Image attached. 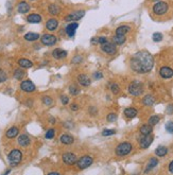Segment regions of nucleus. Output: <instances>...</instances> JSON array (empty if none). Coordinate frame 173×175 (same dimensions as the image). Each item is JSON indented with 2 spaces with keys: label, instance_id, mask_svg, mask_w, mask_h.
<instances>
[{
  "label": "nucleus",
  "instance_id": "nucleus-1",
  "mask_svg": "<svg viewBox=\"0 0 173 175\" xmlns=\"http://www.w3.org/2000/svg\"><path fill=\"white\" fill-rule=\"evenodd\" d=\"M130 65L133 71L137 73H148L154 66V58L147 51H138L132 56Z\"/></svg>",
  "mask_w": 173,
  "mask_h": 175
},
{
  "label": "nucleus",
  "instance_id": "nucleus-49",
  "mask_svg": "<svg viewBox=\"0 0 173 175\" xmlns=\"http://www.w3.org/2000/svg\"><path fill=\"white\" fill-rule=\"evenodd\" d=\"M70 108H71V111H76L79 109V106H78V104H76V103H72V104L70 105Z\"/></svg>",
  "mask_w": 173,
  "mask_h": 175
},
{
  "label": "nucleus",
  "instance_id": "nucleus-12",
  "mask_svg": "<svg viewBox=\"0 0 173 175\" xmlns=\"http://www.w3.org/2000/svg\"><path fill=\"white\" fill-rule=\"evenodd\" d=\"M76 80L79 82V84L81 85V86H84V87H88V86L91 84L90 78H89L87 74H85V73H81V74H79L78 78H76Z\"/></svg>",
  "mask_w": 173,
  "mask_h": 175
},
{
  "label": "nucleus",
  "instance_id": "nucleus-9",
  "mask_svg": "<svg viewBox=\"0 0 173 175\" xmlns=\"http://www.w3.org/2000/svg\"><path fill=\"white\" fill-rule=\"evenodd\" d=\"M101 50L103 52L106 53V54H109V55H114L117 52V47L115 44H111V43H105V44L101 45Z\"/></svg>",
  "mask_w": 173,
  "mask_h": 175
},
{
  "label": "nucleus",
  "instance_id": "nucleus-45",
  "mask_svg": "<svg viewBox=\"0 0 173 175\" xmlns=\"http://www.w3.org/2000/svg\"><path fill=\"white\" fill-rule=\"evenodd\" d=\"M97 41H98V44L103 45V44H105V43H107V38H106L105 36H100V37H97Z\"/></svg>",
  "mask_w": 173,
  "mask_h": 175
},
{
  "label": "nucleus",
  "instance_id": "nucleus-32",
  "mask_svg": "<svg viewBox=\"0 0 173 175\" xmlns=\"http://www.w3.org/2000/svg\"><path fill=\"white\" fill-rule=\"evenodd\" d=\"M126 41V38H125V35H115L114 36V43L115 44H117V45H122L124 44Z\"/></svg>",
  "mask_w": 173,
  "mask_h": 175
},
{
  "label": "nucleus",
  "instance_id": "nucleus-4",
  "mask_svg": "<svg viewBox=\"0 0 173 175\" xmlns=\"http://www.w3.org/2000/svg\"><path fill=\"white\" fill-rule=\"evenodd\" d=\"M133 149V146L130 142H122L118 144L116 148V155L117 156H126L127 154L131 153Z\"/></svg>",
  "mask_w": 173,
  "mask_h": 175
},
{
  "label": "nucleus",
  "instance_id": "nucleus-11",
  "mask_svg": "<svg viewBox=\"0 0 173 175\" xmlns=\"http://www.w3.org/2000/svg\"><path fill=\"white\" fill-rule=\"evenodd\" d=\"M20 88L21 90L25 91V92H33L36 89L35 85L33 84V82L30 81V80H25V81L21 82Z\"/></svg>",
  "mask_w": 173,
  "mask_h": 175
},
{
  "label": "nucleus",
  "instance_id": "nucleus-22",
  "mask_svg": "<svg viewBox=\"0 0 173 175\" xmlns=\"http://www.w3.org/2000/svg\"><path fill=\"white\" fill-rule=\"evenodd\" d=\"M48 11L51 15H57L61 13L62 9H61V6L59 4H56V3H52V4H50L49 8H48Z\"/></svg>",
  "mask_w": 173,
  "mask_h": 175
},
{
  "label": "nucleus",
  "instance_id": "nucleus-27",
  "mask_svg": "<svg viewBox=\"0 0 173 175\" xmlns=\"http://www.w3.org/2000/svg\"><path fill=\"white\" fill-rule=\"evenodd\" d=\"M157 164H158V160H157L156 158H151L147 164V168L144 170V173H148L149 171H151V170H152L153 168H155Z\"/></svg>",
  "mask_w": 173,
  "mask_h": 175
},
{
  "label": "nucleus",
  "instance_id": "nucleus-48",
  "mask_svg": "<svg viewBox=\"0 0 173 175\" xmlns=\"http://www.w3.org/2000/svg\"><path fill=\"white\" fill-rule=\"evenodd\" d=\"M103 78V74L100 71H96V72L94 73V79L95 80H100Z\"/></svg>",
  "mask_w": 173,
  "mask_h": 175
},
{
  "label": "nucleus",
  "instance_id": "nucleus-54",
  "mask_svg": "<svg viewBox=\"0 0 173 175\" xmlns=\"http://www.w3.org/2000/svg\"><path fill=\"white\" fill-rule=\"evenodd\" d=\"M32 1H33V0H32Z\"/></svg>",
  "mask_w": 173,
  "mask_h": 175
},
{
  "label": "nucleus",
  "instance_id": "nucleus-25",
  "mask_svg": "<svg viewBox=\"0 0 173 175\" xmlns=\"http://www.w3.org/2000/svg\"><path fill=\"white\" fill-rule=\"evenodd\" d=\"M18 65L21 68H31L33 66V63L28 58H20L18 60Z\"/></svg>",
  "mask_w": 173,
  "mask_h": 175
},
{
  "label": "nucleus",
  "instance_id": "nucleus-42",
  "mask_svg": "<svg viewBox=\"0 0 173 175\" xmlns=\"http://www.w3.org/2000/svg\"><path fill=\"white\" fill-rule=\"evenodd\" d=\"M116 134V131L115 130H104L102 132V136H111V135H115Z\"/></svg>",
  "mask_w": 173,
  "mask_h": 175
},
{
  "label": "nucleus",
  "instance_id": "nucleus-31",
  "mask_svg": "<svg viewBox=\"0 0 173 175\" xmlns=\"http://www.w3.org/2000/svg\"><path fill=\"white\" fill-rule=\"evenodd\" d=\"M168 153V149L166 148V146H158L157 149L155 150V154L156 156H158V157H164V156H166Z\"/></svg>",
  "mask_w": 173,
  "mask_h": 175
},
{
  "label": "nucleus",
  "instance_id": "nucleus-33",
  "mask_svg": "<svg viewBox=\"0 0 173 175\" xmlns=\"http://www.w3.org/2000/svg\"><path fill=\"white\" fill-rule=\"evenodd\" d=\"M68 89H69V93H70L71 96H76V94H79L80 93L79 86H76V85H74V84H71Z\"/></svg>",
  "mask_w": 173,
  "mask_h": 175
},
{
  "label": "nucleus",
  "instance_id": "nucleus-6",
  "mask_svg": "<svg viewBox=\"0 0 173 175\" xmlns=\"http://www.w3.org/2000/svg\"><path fill=\"white\" fill-rule=\"evenodd\" d=\"M168 10H169V6L165 1H158L153 6V13L155 15H158V16L165 15L168 12Z\"/></svg>",
  "mask_w": 173,
  "mask_h": 175
},
{
  "label": "nucleus",
  "instance_id": "nucleus-28",
  "mask_svg": "<svg viewBox=\"0 0 173 175\" xmlns=\"http://www.w3.org/2000/svg\"><path fill=\"white\" fill-rule=\"evenodd\" d=\"M131 31V27L129 26H120L116 29V34L117 35H125Z\"/></svg>",
  "mask_w": 173,
  "mask_h": 175
},
{
  "label": "nucleus",
  "instance_id": "nucleus-18",
  "mask_svg": "<svg viewBox=\"0 0 173 175\" xmlns=\"http://www.w3.org/2000/svg\"><path fill=\"white\" fill-rule=\"evenodd\" d=\"M30 11V6L29 3L26 2V1H21L19 2V4L17 6V12L20 13V14H26Z\"/></svg>",
  "mask_w": 173,
  "mask_h": 175
},
{
  "label": "nucleus",
  "instance_id": "nucleus-47",
  "mask_svg": "<svg viewBox=\"0 0 173 175\" xmlns=\"http://www.w3.org/2000/svg\"><path fill=\"white\" fill-rule=\"evenodd\" d=\"M166 113L168 115H172L173 114V104H169L166 108Z\"/></svg>",
  "mask_w": 173,
  "mask_h": 175
},
{
  "label": "nucleus",
  "instance_id": "nucleus-40",
  "mask_svg": "<svg viewBox=\"0 0 173 175\" xmlns=\"http://www.w3.org/2000/svg\"><path fill=\"white\" fill-rule=\"evenodd\" d=\"M106 120H107L109 122H115V121L117 120V115L115 114V113H111V114L107 115Z\"/></svg>",
  "mask_w": 173,
  "mask_h": 175
},
{
  "label": "nucleus",
  "instance_id": "nucleus-14",
  "mask_svg": "<svg viewBox=\"0 0 173 175\" xmlns=\"http://www.w3.org/2000/svg\"><path fill=\"white\" fill-rule=\"evenodd\" d=\"M154 137L152 135H148V136H144V137L140 139V148L141 149H148L151 144H152Z\"/></svg>",
  "mask_w": 173,
  "mask_h": 175
},
{
  "label": "nucleus",
  "instance_id": "nucleus-46",
  "mask_svg": "<svg viewBox=\"0 0 173 175\" xmlns=\"http://www.w3.org/2000/svg\"><path fill=\"white\" fill-rule=\"evenodd\" d=\"M82 61H83V58H82V56H74V58H72V63L74 64H80V63H82Z\"/></svg>",
  "mask_w": 173,
  "mask_h": 175
},
{
  "label": "nucleus",
  "instance_id": "nucleus-23",
  "mask_svg": "<svg viewBox=\"0 0 173 175\" xmlns=\"http://www.w3.org/2000/svg\"><path fill=\"white\" fill-rule=\"evenodd\" d=\"M27 21L30 23H39L41 21V16L38 14H30L27 17Z\"/></svg>",
  "mask_w": 173,
  "mask_h": 175
},
{
  "label": "nucleus",
  "instance_id": "nucleus-21",
  "mask_svg": "<svg viewBox=\"0 0 173 175\" xmlns=\"http://www.w3.org/2000/svg\"><path fill=\"white\" fill-rule=\"evenodd\" d=\"M153 131V127L150 124H144V125H141L140 128H139V132H140L141 135H144V136H148V135H151Z\"/></svg>",
  "mask_w": 173,
  "mask_h": 175
},
{
  "label": "nucleus",
  "instance_id": "nucleus-43",
  "mask_svg": "<svg viewBox=\"0 0 173 175\" xmlns=\"http://www.w3.org/2000/svg\"><path fill=\"white\" fill-rule=\"evenodd\" d=\"M8 80V76L6 74V72L3 71V70L0 69V83H2V82H6Z\"/></svg>",
  "mask_w": 173,
  "mask_h": 175
},
{
  "label": "nucleus",
  "instance_id": "nucleus-2",
  "mask_svg": "<svg viewBox=\"0 0 173 175\" xmlns=\"http://www.w3.org/2000/svg\"><path fill=\"white\" fill-rule=\"evenodd\" d=\"M129 92L132 96L138 97L144 92V84L140 81H133L129 85Z\"/></svg>",
  "mask_w": 173,
  "mask_h": 175
},
{
  "label": "nucleus",
  "instance_id": "nucleus-8",
  "mask_svg": "<svg viewBox=\"0 0 173 175\" xmlns=\"http://www.w3.org/2000/svg\"><path fill=\"white\" fill-rule=\"evenodd\" d=\"M85 15V11H76L74 13H70L68 14L66 17H65V20L68 21V22H76L78 20H80L81 18Z\"/></svg>",
  "mask_w": 173,
  "mask_h": 175
},
{
  "label": "nucleus",
  "instance_id": "nucleus-39",
  "mask_svg": "<svg viewBox=\"0 0 173 175\" xmlns=\"http://www.w3.org/2000/svg\"><path fill=\"white\" fill-rule=\"evenodd\" d=\"M54 134H55L54 130H53V128H50V130L47 131V133L45 135V137H46V139H52V138L54 137Z\"/></svg>",
  "mask_w": 173,
  "mask_h": 175
},
{
  "label": "nucleus",
  "instance_id": "nucleus-7",
  "mask_svg": "<svg viewBox=\"0 0 173 175\" xmlns=\"http://www.w3.org/2000/svg\"><path fill=\"white\" fill-rule=\"evenodd\" d=\"M62 160L65 164H68V166H74L76 162V155L74 153H71V152H66L62 155Z\"/></svg>",
  "mask_w": 173,
  "mask_h": 175
},
{
  "label": "nucleus",
  "instance_id": "nucleus-13",
  "mask_svg": "<svg viewBox=\"0 0 173 175\" xmlns=\"http://www.w3.org/2000/svg\"><path fill=\"white\" fill-rule=\"evenodd\" d=\"M78 28H79V23L78 22H70L65 28V32H66V34H67L69 37H74Z\"/></svg>",
  "mask_w": 173,
  "mask_h": 175
},
{
  "label": "nucleus",
  "instance_id": "nucleus-35",
  "mask_svg": "<svg viewBox=\"0 0 173 175\" xmlns=\"http://www.w3.org/2000/svg\"><path fill=\"white\" fill-rule=\"evenodd\" d=\"M159 120H160V118H159L158 116H151L149 118V121H148V122H149V124L151 126H154L159 122Z\"/></svg>",
  "mask_w": 173,
  "mask_h": 175
},
{
  "label": "nucleus",
  "instance_id": "nucleus-20",
  "mask_svg": "<svg viewBox=\"0 0 173 175\" xmlns=\"http://www.w3.org/2000/svg\"><path fill=\"white\" fill-rule=\"evenodd\" d=\"M60 140H61V142L63 143V144H66V146H69V144H72V143L74 142V138L71 136V135H68V134H64L61 136V138H60Z\"/></svg>",
  "mask_w": 173,
  "mask_h": 175
},
{
  "label": "nucleus",
  "instance_id": "nucleus-30",
  "mask_svg": "<svg viewBox=\"0 0 173 175\" xmlns=\"http://www.w3.org/2000/svg\"><path fill=\"white\" fill-rule=\"evenodd\" d=\"M24 37H25V39L28 41H37L41 36H39V34H37V33L29 32V33H27Z\"/></svg>",
  "mask_w": 173,
  "mask_h": 175
},
{
  "label": "nucleus",
  "instance_id": "nucleus-38",
  "mask_svg": "<svg viewBox=\"0 0 173 175\" xmlns=\"http://www.w3.org/2000/svg\"><path fill=\"white\" fill-rule=\"evenodd\" d=\"M111 90L114 94H118V93L120 92V87H119V85L118 84L113 83V84L111 85Z\"/></svg>",
  "mask_w": 173,
  "mask_h": 175
},
{
  "label": "nucleus",
  "instance_id": "nucleus-44",
  "mask_svg": "<svg viewBox=\"0 0 173 175\" xmlns=\"http://www.w3.org/2000/svg\"><path fill=\"white\" fill-rule=\"evenodd\" d=\"M61 98V101H62V104L63 105H67L69 103V98L67 96H65V94H62V96L60 97Z\"/></svg>",
  "mask_w": 173,
  "mask_h": 175
},
{
  "label": "nucleus",
  "instance_id": "nucleus-17",
  "mask_svg": "<svg viewBox=\"0 0 173 175\" xmlns=\"http://www.w3.org/2000/svg\"><path fill=\"white\" fill-rule=\"evenodd\" d=\"M57 27H59V20L57 19H55V18H51V19H49V20L46 22V28H47V30H49V31H55L56 29H57Z\"/></svg>",
  "mask_w": 173,
  "mask_h": 175
},
{
  "label": "nucleus",
  "instance_id": "nucleus-26",
  "mask_svg": "<svg viewBox=\"0 0 173 175\" xmlns=\"http://www.w3.org/2000/svg\"><path fill=\"white\" fill-rule=\"evenodd\" d=\"M142 103H144L146 106H152V105L155 103V98L153 96H151V94H147L146 97H144Z\"/></svg>",
  "mask_w": 173,
  "mask_h": 175
},
{
  "label": "nucleus",
  "instance_id": "nucleus-19",
  "mask_svg": "<svg viewBox=\"0 0 173 175\" xmlns=\"http://www.w3.org/2000/svg\"><path fill=\"white\" fill-rule=\"evenodd\" d=\"M17 141H18V144L20 146H28L30 143H31V139L29 138V136H27V135L25 134L20 135V136L18 137Z\"/></svg>",
  "mask_w": 173,
  "mask_h": 175
},
{
  "label": "nucleus",
  "instance_id": "nucleus-34",
  "mask_svg": "<svg viewBox=\"0 0 173 175\" xmlns=\"http://www.w3.org/2000/svg\"><path fill=\"white\" fill-rule=\"evenodd\" d=\"M26 76V73L22 69H16L14 71V78L16 80H22Z\"/></svg>",
  "mask_w": 173,
  "mask_h": 175
},
{
  "label": "nucleus",
  "instance_id": "nucleus-51",
  "mask_svg": "<svg viewBox=\"0 0 173 175\" xmlns=\"http://www.w3.org/2000/svg\"><path fill=\"white\" fill-rule=\"evenodd\" d=\"M48 175H61V174L59 172H50Z\"/></svg>",
  "mask_w": 173,
  "mask_h": 175
},
{
  "label": "nucleus",
  "instance_id": "nucleus-24",
  "mask_svg": "<svg viewBox=\"0 0 173 175\" xmlns=\"http://www.w3.org/2000/svg\"><path fill=\"white\" fill-rule=\"evenodd\" d=\"M137 114H138L137 109H135V108H133V107H129V108H126V109H124V115H125V117L129 118V119L135 118V117L137 116Z\"/></svg>",
  "mask_w": 173,
  "mask_h": 175
},
{
  "label": "nucleus",
  "instance_id": "nucleus-53",
  "mask_svg": "<svg viewBox=\"0 0 173 175\" xmlns=\"http://www.w3.org/2000/svg\"><path fill=\"white\" fill-rule=\"evenodd\" d=\"M50 121H51V123H55V119H54V118H51Z\"/></svg>",
  "mask_w": 173,
  "mask_h": 175
},
{
  "label": "nucleus",
  "instance_id": "nucleus-15",
  "mask_svg": "<svg viewBox=\"0 0 173 175\" xmlns=\"http://www.w3.org/2000/svg\"><path fill=\"white\" fill-rule=\"evenodd\" d=\"M159 74L162 79H170L173 76V69L168 66H164L159 69Z\"/></svg>",
  "mask_w": 173,
  "mask_h": 175
},
{
  "label": "nucleus",
  "instance_id": "nucleus-36",
  "mask_svg": "<svg viewBox=\"0 0 173 175\" xmlns=\"http://www.w3.org/2000/svg\"><path fill=\"white\" fill-rule=\"evenodd\" d=\"M41 101H43L44 105H46V106H51L53 103V100L51 99V97H49V96H44L43 97V99H41Z\"/></svg>",
  "mask_w": 173,
  "mask_h": 175
},
{
  "label": "nucleus",
  "instance_id": "nucleus-50",
  "mask_svg": "<svg viewBox=\"0 0 173 175\" xmlns=\"http://www.w3.org/2000/svg\"><path fill=\"white\" fill-rule=\"evenodd\" d=\"M169 171H170V173H172L173 174V160L170 162V164H169Z\"/></svg>",
  "mask_w": 173,
  "mask_h": 175
},
{
  "label": "nucleus",
  "instance_id": "nucleus-5",
  "mask_svg": "<svg viewBox=\"0 0 173 175\" xmlns=\"http://www.w3.org/2000/svg\"><path fill=\"white\" fill-rule=\"evenodd\" d=\"M92 162H94V159H92L91 156H89V155H84V156H82L80 159L76 160V167H78V169L84 170V169H87L88 167H90L91 164H92Z\"/></svg>",
  "mask_w": 173,
  "mask_h": 175
},
{
  "label": "nucleus",
  "instance_id": "nucleus-10",
  "mask_svg": "<svg viewBox=\"0 0 173 175\" xmlns=\"http://www.w3.org/2000/svg\"><path fill=\"white\" fill-rule=\"evenodd\" d=\"M56 36L52 34H44L41 37V44L45 45V46H53V45L56 44Z\"/></svg>",
  "mask_w": 173,
  "mask_h": 175
},
{
  "label": "nucleus",
  "instance_id": "nucleus-41",
  "mask_svg": "<svg viewBox=\"0 0 173 175\" xmlns=\"http://www.w3.org/2000/svg\"><path fill=\"white\" fill-rule=\"evenodd\" d=\"M165 127H166V131H167L168 133L173 134V122H172V121H169V122L166 123Z\"/></svg>",
  "mask_w": 173,
  "mask_h": 175
},
{
  "label": "nucleus",
  "instance_id": "nucleus-52",
  "mask_svg": "<svg viewBox=\"0 0 173 175\" xmlns=\"http://www.w3.org/2000/svg\"><path fill=\"white\" fill-rule=\"evenodd\" d=\"M10 172H11V170H6V172L3 173V175H9V173H10Z\"/></svg>",
  "mask_w": 173,
  "mask_h": 175
},
{
  "label": "nucleus",
  "instance_id": "nucleus-16",
  "mask_svg": "<svg viewBox=\"0 0 173 175\" xmlns=\"http://www.w3.org/2000/svg\"><path fill=\"white\" fill-rule=\"evenodd\" d=\"M52 56L55 60H62L67 56V51L61 49V48H56L52 51Z\"/></svg>",
  "mask_w": 173,
  "mask_h": 175
},
{
  "label": "nucleus",
  "instance_id": "nucleus-29",
  "mask_svg": "<svg viewBox=\"0 0 173 175\" xmlns=\"http://www.w3.org/2000/svg\"><path fill=\"white\" fill-rule=\"evenodd\" d=\"M18 133H19L18 127H16V126H12V127L9 128V130L6 131V137L8 138H14V137L17 136Z\"/></svg>",
  "mask_w": 173,
  "mask_h": 175
},
{
  "label": "nucleus",
  "instance_id": "nucleus-37",
  "mask_svg": "<svg viewBox=\"0 0 173 175\" xmlns=\"http://www.w3.org/2000/svg\"><path fill=\"white\" fill-rule=\"evenodd\" d=\"M162 38H164V36H162V34L159 33V32H156L152 35V39H153V41H155V43H159V41H162Z\"/></svg>",
  "mask_w": 173,
  "mask_h": 175
},
{
  "label": "nucleus",
  "instance_id": "nucleus-3",
  "mask_svg": "<svg viewBox=\"0 0 173 175\" xmlns=\"http://www.w3.org/2000/svg\"><path fill=\"white\" fill-rule=\"evenodd\" d=\"M8 159H9L10 164L12 167H16L20 163L22 159V153L19 150H13L8 155Z\"/></svg>",
  "mask_w": 173,
  "mask_h": 175
}]
</instances>
